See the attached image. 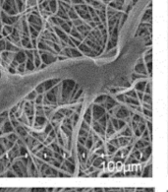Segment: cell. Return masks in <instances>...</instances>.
<instances>
[{
    "label": "cell",
    "mask_w": 168,
    "mask_h": 192,
    "mask_svg": "<svg viewBox=\"0 0 168 192\" xmlns=\"http://www.w3.org/2000/svg\"><path fill=\"white\" fill-rule=\"evenodd\" d=\"M1 10L9 16H17L19 14L15 0H4V2L1 4Z\"/></svg>",
    "instance_id": "obj_1"
},
{
    "label": "cell",
    "mask_w": 168,
    "mask_h": 192,
    "mask_svg": "<svg viewBox=\"0 0 168 192\" xmlns=\"http://www.w3.org/2000/svg\"><path fill=\"white\" fill-rule=\"evenodd\" d=\"M14 59L17 61L19 64H22V63H26L27 59H28V57H27L26 55V53L24 51V49H22L21 51L17 52V53H15V57H14Z\"/></svg>",
    "instance_id": "obj_2"
},
{
    "label": "cell",
    "mask_w": 168,
    "mask_h": 192,
    "mask_svg": "<svg viewBox=\"0 0 168 192\" xmlns=\"http://www.w3.org/2000/svg\"><path fill=\"white\" fill-rule=\"evenodd\" d=\"M16 2V5H17V8H18V11L19 13H23L26 11L27 9V4L24 0H15Z\"/></svg>",
    "instance_id": "obj_3"
},
{
    "label": "cell",
    "mask_w": 168,
    "mask_h": 192,
    "mask_svg": "<svg viewBox=\"0 0 168 192\" xmlns=\"http://www.w3.org/2000/svg\"><path fill=\"white\" fill-rule=\"evenodd\" d=\"M26 70L28 72H34V71L36 70V68L35 66V63H34V60L27 59V61H26Z\"/></svg>",
    "instance_id": "obj_4"
},
{
    "label": "cell",
    "mask_w": 168,
    "mask_h": 192,
    "mask_svg": "<svg viewBox=\"0 0 168 192\" xmlns=\"http://www.w3.org/2000/svg\"><path fill=\"white\" fill-rule=\"evenodd\" d=\"M49 1V7H50V11L52 14L56 13L58 10V2L56 0H48Z\"/></svg>",
    "instance_id": "obj_5"
},
{
    "label": "cell",
    "mask_w": 168,
    "mask_h": 192,
    "mask_svg": "<svg viewBox=\"0 0 168 192\" xmlns=\"http://www.w3.org/2000/svg\"><path fill=\"white\" fill-rule=\"evenodd\" d=\"M26 63H22V64H19V66L17 67V73L21 74V75H23V74L26 72Z\"/></svg>",
    "instance_id": "obj_6"
},
{
    "label": "cell",
    "mask_w": 168,
    "mask_h": 192,
    "mask_svg": "<svg viewBox=\"0 0 168 192\" xmlns=\"http://www.w3.org/2000/svg\"><path fill=\"white\" fill-rule=\"evenodd\" d=\"M3 2H4V0H1V4H2Z\"/></svg>",
    "instance_id": "obj_7"
},
{
    "label": "cell",
    "mask_w": 168,
    "mask_h": 192,
    "mask_svg": "<svg viewBox=\"0 0 168 192\" xmlns=\"http://www.w3.org/2000/svg\"><path fill=\"white\" fill-rule=\"evenodd\" d=\"M0 6H1V0H0Z\"/></svg>",
    "instance_id": "obj_8"
},
{
    "label": "cell",
    "mask_w": 168,
    "mask_h": 192,
    "mask_svg": "<svg viewBox=\"0 0 168 192\" xmlns=\"http://www.w3.org/2000/svg\"><path fill=\"white\" fill-rule=\"evenodd\" d=\"M24 1H25V2H26V1H27V0H24Z\"/></svg>",
    "instance_id": "obj_9"
}]
</instances>
